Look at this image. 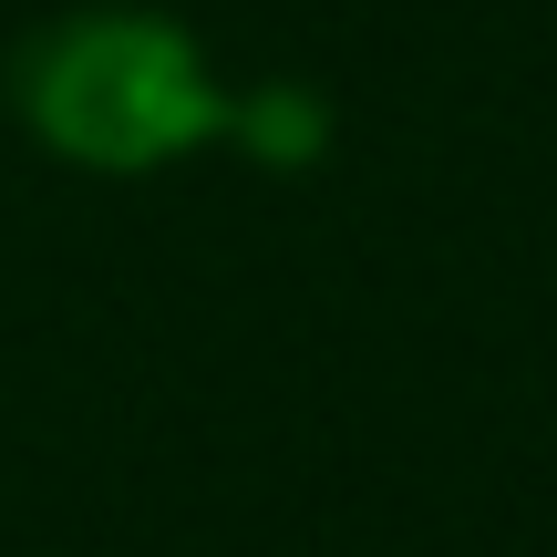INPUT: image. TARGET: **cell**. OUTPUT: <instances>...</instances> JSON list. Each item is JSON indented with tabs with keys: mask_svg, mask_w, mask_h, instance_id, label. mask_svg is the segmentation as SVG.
Masks as SVG:
<instances>
[{
	"mask_svg": "<svg viewBox=\"0 0 557 557\" xmlns=\"http://www.w3.org/2000/svg\"><path fill=\"white\" fill-rule=\"evenodd\" d=\"M11 103L62 165L94 176H156V165L197 156L227 135L238 94L207 73L197 32L156 11H83L21 41Z\"/></svg>",
	"mask_w": 557,
	"mask_h": 557,
	"instance_id": "obj_1",
	"label": "cell"
},
{
	"mask_svg": "<svg viewBox=\"0 0 557 557\" xmlns=\"http://www.w3.org/2000/svg\"><path fill=\"white\" fill-rule=\"evenodd\" d=\"M227 135H238L248 156H269V165H310L320 145H331V114H320V94H299V83H278V94H238V114H227Z\"/></svg>",
	"mask_w": 557,
	"mask_h": 557,
	"instance_id": "obj_2",
	"label": "cell"
}]
</instances>
